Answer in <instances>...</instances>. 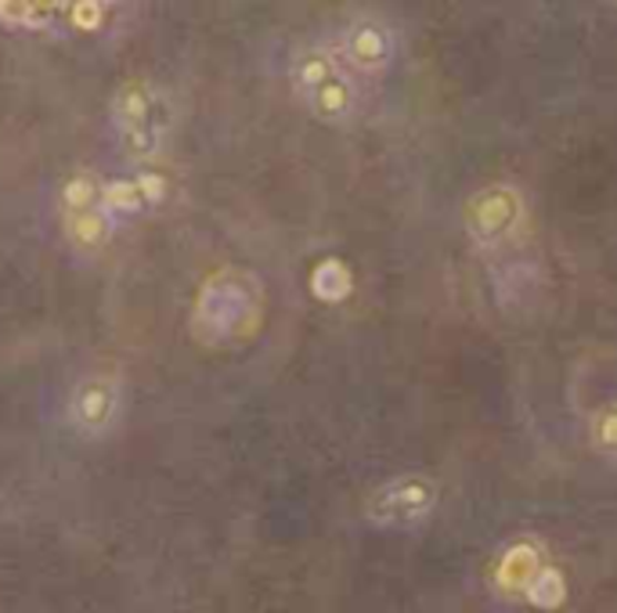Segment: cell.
Returning <instances> with one entry per match:
<instances>
[{
    "mask_svg": "<svg viewBox=\"0 0 617 613\" xmlns=\"http://www.w3.org/2000/svg\"><path fill=\"white\" fill-rule=\"evenodd\" d=\"M292 83L300 102L326 123H347L358 113V80L343 65L336 44H318L297 54Z\"/></svg>",
    "mask_w": 617,
    "mask_h": 613,
    "instance_id": "obj_1",
    "label": "cell"
},
{
    "mask_svg": "<svg viewBox=\"0 0 617 613\" xmlns=\"http://www.w3.org/2000/svg\"><path fill=\"white\" fill-rule=\"evenodd\" d=\"M524 220H527L524 195L516 185H506V180L484 185L462 206V225H466L470 242L481 249H502L506 242H513L524 231Z\"/></svg>",
    "mask_w": 617,
    "mask_h": 613,
    "instance_id": "obj_2",
    "label": "cell"
},
{
    "mask_svg": "<svg viewBox=\"0 0 617 613\" xmlns=\"http://www.w3.org/2000/svg\"><path fill=\"white\" fill-rule=\"evenodd\" d=\"M441 501V484L426 472H404L383 480L364 501V517L380 527H415L423 523Z\"/></svg>",
    "mask_w": 617,
    "mask_h": 613,
    "instance_id": "obj_3",
    "label": "cell"
},
{
    "mask_svg": "<svg viewBox=\"0 0 617 613\" xmlns=\"http://www.w3.org/2000/svg\"><path fill=\"white\" fill-rule=\"evenodd\" d=\"M112 116H116L120 142L127 148V156L142 163L156 156V148L163 142V123H160V102L148 83L142 80L123 83L116 94V105H112Z\"/></svg>",
    "mask_w": 617,
    "mask_h": 613,
    "instance_id": "obj_4",
    "label": "cell"
},
{
    "mask_svg": "<svg viewBox=\"0 0 617 613\" xmlns=\"http://www.w3.org/2000/svg\"><path fill=\"white\" fill-rule=\"evenodd\" d=\"M336 51L354 76H383L398 59V33L390 30L387 19L361 15L343 25Z\"/></svg>",
    "mask_w": 617,
    "mask_h": 613,
    "instance_id": "obj_5",
    "label": "cell"
},
{
    "mask_svg": "<svg viewBox=\"0 0 617 613\" xmlns=\"http://www.w3.org/2000/svg\"><path fill=\"white\" fill-rule=\"evenodd\" d=\"M116 408H120L116 380H109V375H91V380H83L76 386L73 401H69V419H73V426L83 437H97L112 426V419H116Z\"/></svg>",
    "mask_w": 617,
    "mask_h": 613,
    "instance_id": "obj_6",
    "label": "cell"
},
{
    "mask_svg": "<svg viewBox=\"0 0 617 613\" xmlns=\"http://www.w3.org/2000/svg\"><path fill=\"white\" fill-rule=\"evenodd\" d=\"M542 567H545V555L535 541H527V538L513 541L495 563V589L502 595H527V589L542 574Z\"/></svg>",
    "mask_w": 617,
    "mask_h": 613,
    "instance_id": "obj_7",
    "label": "cell"
},
{
    "mask_svg": "<svg viewBox=\"0 0 617 613\" xmlns=\"http://www.w3.org/2000/svg\"><path fill=\"white\" fill-rule=\"evenodd\" d=\"M62 225H65L69 242H73L76 249H97V246H105L112 235V217L105 214L102 202L62 214Z\"/></svg>",
    "mask_w": 617,
    "mask_h": 613,
    "instance_id": "obj_8",
    "label": "cell"
},
{
    "mask_svg": "<svg viewBox=\"0 0 617 613\" xmlns=\"http://www.w3.org/2000/svg\"><path fill=\"white\" fill-rule=\"evenodd\" d=\"M524 599H527L531 606H538V610H559V606H564V599H567V578H564V570L545 563L542 574L535 578V584H531Z\"/></svg>",
    "mask_w": 617,
    "mask_h": 613,
    "instance_id": "obj_9",
    "label": "cell"
},
{
    "mask_svg": "<svg viewBox=\"0 0 617 613\" xmlns=\"http://www.w3.org/2000/svg\"><path fill=\"white\" fill-rule=\"evenodd\" d=\"M588 444L603 458H617V401L603 404L599 412H593V423H588Z\"/></svg>",
    "mask_w": 617,
    "mask_h": 613,
    "instance_id": "obj_10",
    "label": "cell"
},
{
    "mask_svg": "<svg viewBox=\"0 0 617 613\" xmlns=\"http://www.w3.org/2000/svg\"><path fill=\"white\" fill-rule=\"evenodd\" d=\"M102 206L109 217H116V214H137L145 199L134 180H116V185H102Z\"/></svg>",
    "mask_w": 617,
    "mask_h": 613,
    "instance_id": "obj_11",
    "label": "cell"
},
{
    "mask_svg": "<svg viewBox=\"0 0 617 613\" xmlns=\"http://www.w3.org/2000/svg\"><path fill=\"white\" fill-rule=\"evenodd\" d=\"M134 185H137V191H142L145 206H148V202H160L163 195H166V177H163V174H156V170H145L142 177L134 180Z\"/></svg>",
    "mask_w": 617,
    "mask_h": 613,
    "instance_id": "obj_12",
    "label": "cell"
}]
</instances>
